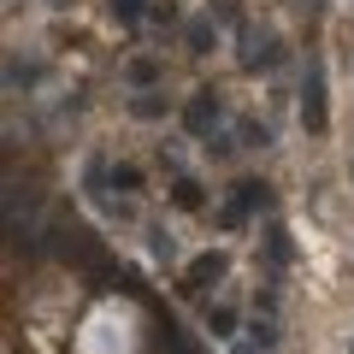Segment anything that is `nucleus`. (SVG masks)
I'll list each match as a JSON object with an SVG mask.
<instances>
[{"instance_id": "obj_7", "label": "nucleus", "mask_w": 354, "mask_h": 354, "mask_svg": "<svg viewBox=\"0 0 354 354\" xmlns=\"http://www.w3.org/2000/svg\"><path fill=\"white\" fill-rule=\"evenodd\" d=\"M177 207H201V189L195 183H177Z\"/></svg>"}, {"instance_id": "obj_8", "label": "nucleus", "mask_w": 354, "mask_h": 354, "mask_svg": "<svg viewBox=\"0 0 354 354\" xmlns=\"http://www.w3.org/2000/svg\"><path fill=\"white\" fill-rule=\"evenodd\" d=\"M218 12H225V18H236V0H218Z\"/></svg>"}, {"instance_id": "obj_2", "label": "nucleus", "mask_w": 354, "mask_h": 354, "mask_svg": "<svg viewBox=\"0 0 354 354\" xmlns=\"http://www.w3.org/2000/svg\"><path fill=\"white\" fill-rule=\"evenodd\" d=\"M213 118H218V101H213V95H195V101H189V113H183V124H189L195 136H201V130L213 124Z\"/></svg>"}, {"instance_id": "obj_1", "label": "nucleus", "mask_w": 354, "mask_h": 354, "mask_svg": "<svg viewBox=\"0 0 354 354\" xmlns=\"http://www.w3.org/2000/svg\"><path fill=\"white\" fill-rule=\"evenodd\" d=\"M301 118L307 124H325V88H319V71H307V101H301Z\"/></svg>"}, {"instance_id": "obj_5", "label": "nucleus", "mask_w": 354, "mask_h": 354, "mask_svg": "<svg viewBox=\"0 0 354 354\" xmlns=\"http://www.w3.org/2000/svg\"><path fill=\"white\" fill-rule=\"evenodd\" d=\"M113 12L124 18V24H136V18H142V0H113Z\"/></svg>"}, {"instance_id": "obj_6", "label": "nucleus", "mask_w": 354, "mask_h": 354, "mask_svg": "<svg viewBox=\"0 0 354 354\" xmlns=\"http://www.w3.org/2000/svg\"><path fill=\"white\" fill-rule=\"evenodd\" d=\"M207 319H213V330H218V337H230V325H236V319H230V307H213Z\"/></svg>"}, {"instance_id": "obj_4", "label": "nucleus", "mask_w": 354, "mask_h": 354, "mask_svg": "<svg viewBox=\"0 0 354 354\" xmlns=\"http://www.w3.org/2000/svg\"><path fill=\"white\" fill-rule=\"evenodd\" d=\"M142 177H136V165H113V189H136Z\"/></svg>"}, {"instance_id": "obj_3", "label": "nucleus", "mask_w": 354, "mask_h": 354, "mask_svg": "<svg viewBox=\"0 0 354 354\" xmlns=\"http://www.w3.org/2000/svg\"><path fill=\"white\" fill-rule=\"evenodd\" d=\"M213 278H225V260H218V254H201V260L189 266V290H207Z\"/></svg>"}]
</instances>
